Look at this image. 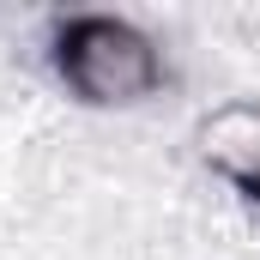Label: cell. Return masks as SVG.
<instances>
[{"instance_id": "1", "label": "cell", "mask_w": 260, "mask_h": 260, "mask_svg": "<svg viewBox=\"0 0 260 260\" xmlns=\"http://www.w3.org/2000/svg\"><path fill=\"white\" fill-rule=\"evenodd\" d=\"M43 67L79 109H145L176 91L170 49L127 12L67 6L43 24Z\"/></svg>"}, {"instance_id": "2", "label": "cell", "mask_w": 260, "mask_h": 260, "mask_svg": "<svg viewBox=\"0 0 260 260\" xmlns=\"http://www.w3.org/2000/svg\"><path fill=\"white\" fill-rule=\"evenodd\" d=\"M194 164L260 212V97H224L194 121Z\"/></svg>"}]
</instances>
